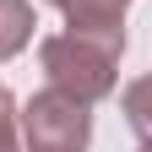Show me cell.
I'll list each match as a JSON object with an SVG mask.
<instances>
[{"label":"cell","instance_id":"1","mask_svg":"<svg viewBox=\"0 0 152 152\" xmlns=\"http://www.w3.org/2000/svg\"><path fill=\"white\" fill-rule=\"evenodd\" d=\"M38 60H44L49 87H60V92H71L82 103H103L120 87V49H109V44H98L87 33L65 27V33L44 38L38 44Z\"/></svg>","mask_w":152,"mask_h":152},{"label":"cell","instance_id":"2","mask_svg":"<svg viewBox=\"0 0 152 152\" xmlns=\"http://www.w3.org/2000/svg\"><path fill=\"white\" fill-rule=\"evenodd\" d=\"M92 103L71 98L60 87H44L16 109L22 114V152L44 147V152H87V136H92Z\"/></svg>","mask_w":152,"mask_h":152},{"label":"cell","instance_id":"3","mask_svg":"<svg viewBox=\"0 0 152 152\" xmlns=\"http://www.w3.org/2000/svg\"><path fill=\"white\" fill-rule=\"evenodd\" d=\"M49 6L65 11L71 33H87V38H98V44L125 54V6L130 0H49Z\"/></svg>","mask_w":152,"mask_h":152},{"label":"cell","instance_id":"4","mask_svg":"<svg viewBox=\"0 0 152 152\" xmlns=\"http://www.w3.org/2000/svg\"><path fill=\"white\" fill-rule=\"evenodd\" d=\"M33 6L27 0H0V60H11V54H22L33 44Z\"/></svg>","mask_w":152,"mask_h":152},{"label":"cell","instance_id":"5","mask_svg":"<svg viewBox=\"0 0 152 152\" xmlns=\"http://www.w3.org/2000/svg\"><path fill=\"white\" fill-rule=\"evenodd\" d=\"M120 114H125V125L136 130L141 141H152V76H136V82L120 92Z\"/></svg>","mask_w":152,"mask_h":152},{"label":"cell","instance_id":"6","mask_svg":"<svg viewBox=\"0 0 152 152\" xmlns=\"http://www.w3.org/2000/svg\"><path fill=\"white\" fill-rule=\"evenodd\" d=\"M0 152H22V114L6 87H0Z\"/></svg>","mask_w":152,"mask_h":152},{"label":"cell","instance_id":"7","mask_svg":"<svg viewBox=\"0 0 152 152\" xmlns=\"http://www.w3.org/2000/svg\"><path fill=\"white\" fill-rule=\"evenodd\" d=\"M136 152H152V141H141V147H136Z\"/></svg>","mask_w":152,"mask_h":152},{"label":"cell","instance_id":"8","mask_svg":"<svg viewBox=\"0 0 152 152\" xmlns=\"http://www.w3.org/2000/svg\"><path fill=\"white\" fill-rule=\"evenodd\" d=\"M33 152H44V147H33Z\"/></svg>","mask_w":152,"mask_h":152}]
</instances>
